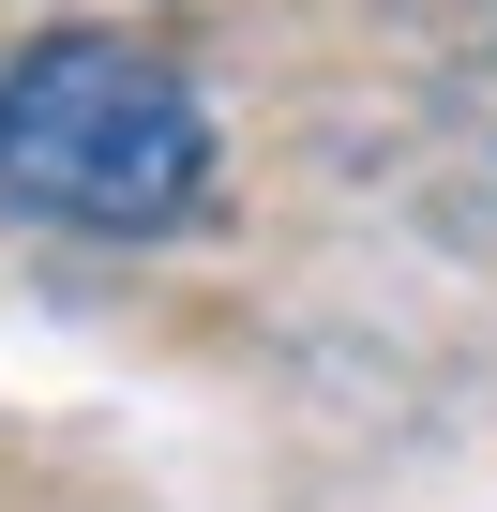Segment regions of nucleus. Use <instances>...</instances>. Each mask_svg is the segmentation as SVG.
Segmentation results:
<instances>
[{"instance_id": "nucleus-1", "label": "nucleus", "mask_w": 497, "mask_h": 512, "mask_svg": "<svg viewBox=\"0 0 497 512\" xmlns=\"http://www.w3.org/2000/svg\"><path fill=\"white\" fill-rule=\"evenodd\" d=\"M211 196V106L121 46V31H46L0 61V211H46L91 241H166Z\"/></svg>"}]
</instances>
